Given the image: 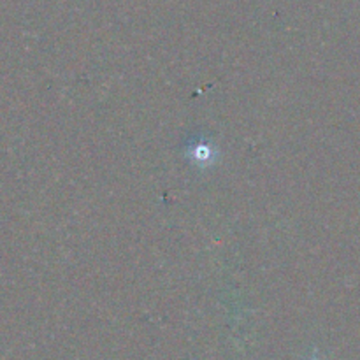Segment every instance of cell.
Listing matches in <instances>:
<instances>
[{
    "mask_svg": "<svg viewBox=\"0 0 360 360\" xmlns=\"http://www.w3.org/2000/svg\"><path fill=\"white\" fill-rule=\"evenodd\" d=\"M186 157L192 165H197L199 169L213 167L214 162L218 160V148L211 141L193 139L186 146Z\"/></svg>",
    "mask_w": 360,
    "mask_h": 360,
    "instance_id": "1",
    "label": "cell"
},
{
    "mask_svg": "<svg viewBox=\"0 0 360 360\" xmlns=\"http://www.w3.org/2000/svg\"><path fill=\"white\" fill-rule=\"evenodd\" d=\"M311 360H319V359H311Z\"/></svg>",
    "mask_w": 360,
    "mask_h": 360,
    "instance_id": "2",
    "label": "cell"
}]
</instances>
